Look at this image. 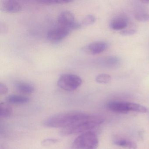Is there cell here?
Returning <instances> with one entry per match:
<instances>
[{"instance_id": "cell-1", "label": "cell", "mask_w": 149, "mask_h": 149, "mask_svg": "<svg viewBox=\"0 0 149 149\" xmlns=\"http://www.w3.org/2000/svg\"><path fill=\"white\" fill-rule=\"evenodd\" d=\"M89 115L78 111L57 114L45 119L43 121V125L49 128L66 129L85 119Z\"/></svg>"}, {"instance_id": "cell-15", "label": "cell", "mask_w": 149, "mask_h": 149, "mask_svg": "<svg viewBox=\"0 0 149 149\" xmlns=\"http://www.w3.org/2000/svg\"><path fill=\"white\" fill-rule=\"evenodd\" d=\"M1 115L0 116L3 118L9 117L13 113V109L10 105L5 103H1Z\"/></svg>"}, {"instance_id": "cell-9", "label": "cell", "mask_w": 149, "mask_h": 149, "mask_svg": "<svg viewBox=\"0 0 149 149\" xmlns=\"http://www.w3.org/2000/svg\"><path fill=\"white\" fill-rule=\"evenodd\" d=\"M99 63L104 68L109 69H113L117 68L120 66L121 61L118 57L110 56L101 59Z\"/></svg>"}, {"instance_id": "cell-23", "label": "cell", "mask_w": 149, "mask_h": 149, "mask_svg": "<svg viewBox=\"0 0 149 149\" xmlns=\"http://www.w3.org/2000/svg\"><path fill=\"white\" fill-rule=\"evenodd\" d=\"M8 92V88L5 84L0 83V95H5Z\"/></svg>"}, {"instance_id": "cell-12", "label": "cell", "mask_w": 149, "mask_h": 149, "mask_svg": "<svg viewBox=\"0 0 149 149\" xmlns=\"http://www.w3.org/2000/svg\"><path fill=\"white\" fill-rule=\"evenodd\" d=\"M8 103L15 104H22L27 103L30 101V98L24 96L13 95L8 96L6 98Z\"/></svg>"}, {"instance_id": "cell-6", "label": "cell", "mask_w": 149, "mask_h": 149, "mask_svg": "<svg viewBox=\"0 0 149 149\" xmlns=\"http://www.w3.org/2000/svg\"><path fill=\"white\" fill-rule=\"evenodd\" d=\"M70 31L68 29L58 25L49 30L47 37L49 40L58 41L66 38L69 35Z\"/></svg>"}, {"instance_id": "cell-22", "label": "cell", "mask_w": 149, "mask_h": 149, "mask_svg": "<svg viewBox=\"0 0 149 149\" xmlns=\"http://www.w3.org/2000/svg\"><path fill=\"white\" fill-rule=\"evenodd\" d=\"M136 33V31L135 29H126L122 30L120 33L124 36H129L133 35Z\"/></svg>"}, {"instance_id": "cell-20", "label": "cell", "mask_w": 149, "mask_h": 149, "mask_svg": "<svg viewBox=\"0 0 149 149\" xmlns=\"http://www.w3.org/2000/svg\"><path fill=\"white\" fill-rule=\"evenodd\" d=\"M135 18L139 22H148L149 21V14L146 12H139L136 14Z\"/></svg>"}, {"instance_id": "cell-8", "label": "cell", "mask_w": 149, "mask_h": 149, "mask_svg": "<svg viewBox=\"0 0 149 149\" xmlns=\"http://www.w3.org/2000/svg\"><path fill=\"white\" fill-rule=\"evenodd\" d=\"M0 6L1 11L9 13H18L22 9L20 3L14 0H5L2 1Z\"/></svg>"}, {"instance_id": "cell-17", "label": "cell", "mask_w": 149, "mask_h": 149, "mask_svg": "<svg viewBox=\"0 0 149 149\" xmlns=\"http://www.w3.org/2000/svg\"><path fill=\"white\" fill-rule=\"evenodd\" d=\"M96 20V17L92 15H86L83 19L80 22L82 28L86 27L94 24Z\"/></svg>"}, {"instance_id": "cell-11", "label": "cell", "mask_w": 149, "mask_h": 149, "mask_svg": "<svg viewBox=\"0 0 149 149\" xmlns=\"http://www.w3.org/2000/svg\"><path fill=\"white\" fill-rule=\"evenodd\" d=\"M128 23V20L124 16H118L111 20L110 27L113 30H123L127 26Z\"/></svg>"}, {"instance_id": "cell-13", "label": "cell", "mask_w": 149, "mask_h": 149, "mask_svg": "<svg viewBox=\"0 0 149 149\" xmlns=\"http://www.w3.org/2000/svg\"><path fill=\"white\" fill-rule=\"evenodd\" d=\"M17 91L22 94L29 95L33 93L35 88L33 85L26 82H18L15 85Z\"/></svg>"}, {"instance_id": "cell-14", "label": "cell", "mask_w": 149, "mask_h": 149, "mask_svg": "<svg viewBox=\"0 0 149 149\" xmlns=\"http://www.w3.org/2000/svg\"><path fill=\"white\" fill-rule=\"evenodd\" d=\"M114 144L118 146H121L128 149H137V146L134 142L126 139H119L116 140Z\"/></svg>"}, {"instance_id": "cell-3", "label": "cell", "mask_w": 149, "mask_h": 149, "mask_svg": "<svg viewBox=\"0 0 149 149\" xmlns=\"http://www.w3.org/2000/svg\"><path fill=\"white\" fill-rule=\"evenodd\" d=\"M98 144L99 140L96 134L89 131L78 136L72 146L73 149H96Z\"/></svg>"}, {"instance_id": "cell-7", "label": "cell", "mask_w": 149, "mask_h": 149, "mask_svg": "<svg viewBox=\"0 0 149 149\" xmlns=\"http://www.w3.org/2000/svg\"><path fill=\"white\" fill-rule=\"evenodd\" d=\"M108 44L104 42L98 41L92 42L82 48L84 53L91 55L99 54L107 49Z\"/></svg>"}, {"instance_id": "cell-24", "label": "cell", "mask_w": 149, "mask_h": 149, "mask_svg": "<svg viewBox=\"0 0 149 149\" xmlns=\"http://www.w3.org/2000/svg\"><path fill=\"white\" fill-rule=\"evenodd\" d=\"M6 26L5 25H2V24H1V32L4 33V32H6Z\"/></svg>"}, {"instance_id": "cell-5", "label": "cell", "mask_w": 149, "mask_h": 149, "mask_svg": "<svg viewBox=\"0 0 149 149\" xmlns=\"http://www.w3.org/2000/svg\"><path fill=\"white\" fill-rule=\"evenodd\" d=\"M57 21L58 25L68 29L70 31L82 28L80 22L76 21L74 15L70 11L62 12L58 16Z\"/></svg>"}, {"instance_id": "cell-21", "label": "cell", "mask_w": 149, "mask_h": 149, "mask_svg": "<svg viewBox=\"0 0 149 149\" xmlns=\"http://www.w3.org/2000/svg\"><path fill=\"white\" fill-rule=\"evenodd\" d=\"M59 140L56 139H45L43 140L42 142V144L44 146H49L56 143Z\"/></svg>"}, {"instance_id": "cell-19", "label": "cell", "mask_w": 149, "mask_h": 149, "mask_svg": "<svg viewBox=\"0 0 149 149\" xmlns=\"http://www.w3.org/2000/svg\"><path fill=\"white\" fill-rule=\"evenodd\" d=\"M72 1L70 0H44V1H39L38 3L43 5H58V4H66L70 2H73Z\"/></svg>"}, {"instance_id": "cell-18", "label": "cell", "mask_w": 149, "mask_h": 149, "mask_svg": "<svg viewBox=\"0 0 149 149\" xmlns=\"http://www.w3.org/2000/svg\"><path fill=\"white\" fill-rule=\"evenodd\" d=\"M111 80V77L108 74H100L95 77V81L99 84H105L109 82Z\"/></svg>"}, {"instance_id": "cell-2", "label": "cell", "mask_w": 149, "mask_h": 149, "mask_svg": "<svg viewBox=\"0 0 149 149\" xmlns=\"http://www.w3.org/2000/svg\"><path fill=\"white\" fill-rule=\"evenodd\" d=\"M104 122V119L102 117L89 114L86 118L73 126L63 129L62 133L63 135H69L84 133L102 124Z\"/></svg>"}, {"instance_id": "cell-16", "label": "cell", "mask_w": 149, "mask_h": 149, "mask_svg": "<svg viewBox=\"0 0 149 149\" xmlns=\"http://www.w3.org/2000/svg\"><path fill=\"white\" fill-rule=\"evenodd\" d=\"M127 102L129 111H136L140 113H146L147 112V109L146 107L141 104L135 103Z\"/></svg>"}, {"instance_id": "cell-4", "label": "cell", "mask_w": 149, "mask_h": 149, "mask_svg": "<svg viewBox=\"0 0 149 149\" xmlns=\"http://www.w3.org/2000/svg\"><path fill=\"white\" fill-rule=\"evenodd\" d=\"M82 84L81 78L74 74H66L62 75L57 81L58 87L66 91L75 90Z\"/></svg>"}, {"instance_id": "cell-10", "label": "cell", "mask_w": 149, "mask_h": 149, "mask_svg": "<svg viewBox=\"0 0 149 149\" xmlns=\"http://www.w3.org/2000/svg\"><path fill=\"white\" fill-rule=\"evenodd\" d=\"M107 107L109 109L116 113L126 114L130 111L127 102H111L108 104Z\"/></svg>"}]
</instances>
